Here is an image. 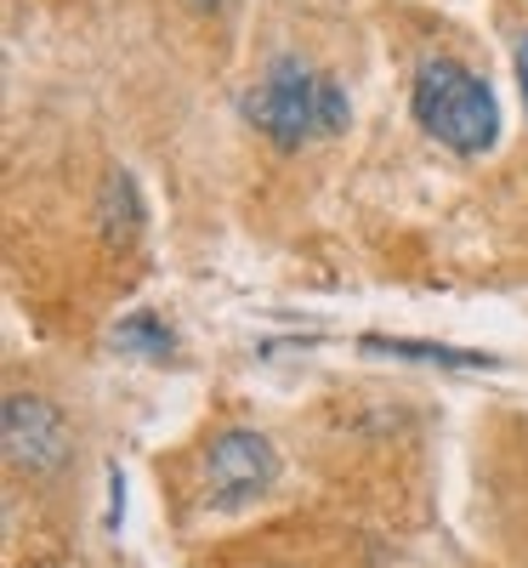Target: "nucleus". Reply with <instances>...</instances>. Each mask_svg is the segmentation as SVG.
<instances>
[{"instance_id":"nucleus-1","label":"nucleus","mask_w":528,"mask_h":568,"mask_svg":"<svg viewBox=\"0 0 528 568\" xmlns=\"http://www.w3.org/2000/svg\"><path fill=\"white\" fill-rule=\"evenodd\" d=\"M347 91L329 74L307 69L302 58H273L267 74L245 91V120L273 142V149L296 154L313 136H335L347 131Z\"/></svg>"},{"instance_id":"nucleus-2","label":"nucleus","mask_w":528,"mask_h":568,"mask_svg":"<svg viewBox=\"0 0 528 568\" xmlns=\"http://www.w3.org/2000/svg\"><path fill=\"white\" fill-rule=\"evenodd\" d=\"M415 120L426 136H438L455 154H489L500 136L495 91L455 58H426L415 74Z\"/></svg>"},{"instance_id":"nucleus-3","label":"nucleus","mask_w":528,"mask_h":568,"mask_svg":"<svg viewBox=\"0 0 528 568\" xmlns=\"http://www.w3.org/2000/svg\"><path fill=\"white\" fill-rule=\"evenodd\" d=\"M205 484H211L216 506H245V500H256L278 484V455L262 433L233 426V433H222L205 449Z\"/></svg>"},{"instance_id":"nucleus-4","label":"nucleus","mask_w":528,"mask_h":568,"mask_svg":"<svg viewBox=\"0 0 528 568\" xmlns=\"http://www.w3.org/2000/svg\"><path fill=\"white\" fill-rule=\"evenodd\" d=\"M7 455L29 471H52L63 466L69 455V433H63V420L58 409L34 398V393H12L7 398Z\"/></svg>"},{"instance_id":"nucleus-5","label":"nucleus","mask_w":528,"mask_h":568,"mask_svg":"<svg viewBox=\"0 0 528 568\" xmlns=\"http://www.w3.org/2000/svg\"><path fill=\"white\" fill-rule=\"evenodd\" d=\"M142 222V205H136V187L125 171H109L103 182V227H109V240H131Z\"/></svg>"},{"instance_id":"nucleus-6","label":"nucleus","mask_w":528,"mask_h":568,"mask_svg":"<svg viewBox=\"0 0 528 568\" xmlns=\"http://www.w3.org/2000/svg\"><path fill=\"white\" fill-rule=\"evenodd\" d=\"M369 353H393V358H420V364H449V369H477V364H495L489 353H460V347H431V342H364Z\"/></svg>"},{"instance_id":"nucleus-7","label":"nucleus","mask_w":528,"mask_h":568,"mask_svg":"<svg viewBox=\"0 0 528 568\" xmlns=\"http://www.w3.org/2000/svg\"><path fill=\"white\" fill-rule=\"evenodd\" d=\"M114 347L136 353V358H165L171 353V329L154 318V313H131L120 329H114Z\"/></svg>"},{"instance_id":"nucleus-8","label":"nucleus","mask_w":528,"mask_h":568,"mask_svg":"<svg viewBox=\"0 0 528 568\" xmlns=\"http://www.w3.org/2000/svg\"><path fill=\"white\" fill-rule=\"evenodd\" d=\"M517 85H522V109H528V34L517 40Z\"/></svg>"}]
</instances>
